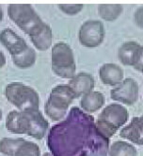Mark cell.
I'll use <instances>...</instances> for the list:
<instances>
[{
    "mask_svg": "<svg viewBox=\"0 0 143 156\" xmlns=\"http://www.w3.org/2000/svg\"><path fill=\"white\" fill-rule=\"evenodd\" d=\"M5 126L13 134H27L41 140L45 136L48 123L39 109H28L10 111L6 118Z\"/></svg>",
    "mask_w": 143,
    "mask_h": 156,
    "instance_id": "obj_1",
    "label": "cell"
},
{
    "mask_svg": "<svg viewBox=\"0 0 143 156\" xmlns=\"http://www.w3.org/2000/svg\"><path fill=\"white\" fill-rule=\"evenodd\" d=\"M8 14L9 18L30 37L39 34L46 24L31 4H9Z\"/></svg>",
    "mask_w": 143,
    "mask_h": 156,
    "instance_id": "obj_2",
    "label": "cell"
},
{
    "mask_svg": "<svg viewBox=\"0 0 143 156\" xmlns=\"http://www.w3.org/2000/svg\"><path fill=\"white\" fill-rule=\"evenodd\" d=\"M128 119L126 108L119 104L112 103L106 106L100 113L95 126L98 132L109 139Z\"/></svg>",
    "mask_w": 143,
    "mask_h": 156,
    "instance_id": "obj_3",
    "label": "cell"
},
{
    "mask_svg": "<svg viewBox=\"0 0 143 156\" xmlns=\"http://www.w3.org/2000/svg\"><path fill=\"white\" fill-rule=\"evenodd\" d=\"M76 99L68 84H59L52 89L44 107L45 113L53 121L60 120Z\"/></svg>",
    "mask_w": 143,
    "mask_h": 156,
    "instance_id": "obj_4",
    "label": "cell"
},
{
    "mask_svg": "<svg viewBox=\"0 0 143 156\" xmlns=\"http://www.w3.org/2000/svg\"><path fill=\"white\" fill-rule=\"evenodd\" d=\"M5 97L9 101L21 111L39 109V96L31 87L20 82L9 83L5 87Z\"/></svg>",
    "mask_w": 143,
    "mask_h": 156,
    "instance_id": "obj_5",
    "label": "cell"
},
{
    "mask_svg": "<svg viewBox=\"0 0 143 156\" xmlns=\"http://www.w3.org/2000/svg\"><path fill=\"white\" fill-rule=\"evenodd\" d=\"M52 66L53 72L60 77L71 79L74 76L76 66L73 50L69 44L60 42L53 46Z\"/></svg>",
    "mask_w": 143,
    "mask_h": 156,
    "instance_id": "obj_6",
    "label": "cell"
},
{
    "mask_svg": "<svg viewBox=\"0 0 143 156\" xmlns=\"http://www.w3.org/2000/svg\"><path fill=\"white\" fill-rule=\"evenodd\" d=\"M105 32L103 23L97 20H89L83 23L80 28L79 40L83 46L95 48L104 41Z\"/></svg>",
    "mask_w": 143,
    "mask_h": 156,
    "instance_id": "obj_7",
    "label": "cell"
},
{
    "mask_svg": "<svg viewBox=\"0 0 143 156\" xmlns=\"http://www.w3.org/2000/svg\"><path fill=\"white\" fill-rule=\"evenodd\" d=\"M138 95V84L131 78H126L119 86L111 91L112 99L130 105L137 101Z\"/></svg>",
    "mask_w": 143,
    "mask_h": 156,
    "instance_id": "obj_8",
    "label": "cell"
},
{
    "mask_svg": "<svg viewBox=\"0 0 143 156\" xmlns=\"http://www.w3.org/2000/svg\"><path fill=\"white\" fill-rule=\"evenodd\" d=\"M0 41L12 56L19 55L28 46L24 39L10 28L1 31Z\"/></svg>",
    "mask_w": 143,
    "mask_h": 156,
    "instance_id": "obj_9",
    "label": "cell"
},
{
    "mask_svg": "<svg viewBox=\"0 0 143 156\" xmlns=\"http://www.w3.org/2000/svg\"><path fill=\"white\" fill-rule=\"evenodd\" d=\"M94 78L90 73H78L74 75L69 82V86L70 87L76 98L81 95L92 91L94 87Z\"/></svg>",
    "mask_w": 143,
    "mask_h": 156,
    "instance_id": "obj_10",
    "label": "cell"
},
{
    "mask_svg": "<svg viewBox=\"0 0 143 156\" xmlns=\"http://www.w3.org/2000/svg\"><path fill=\"white\" fill-rule=\"evenodd\" d=\"M119 136L137 145H143V115L133 118L130 123L120 131Z\"/></svg>",
    "mask_w": 143,
    "mask_h": 156,
    "instance_id": "obj_11",
    "label": "cell"
},
{
    "mask_svg": "<svg viewBox=\"0 0 143 156\" xmlns=\"http://www.w3.org/2000/svg\"><path fill=\"white\" fill-rule=\"evenodd\" d=\"M99 75L102 82L110 86L119 84L124 77L123 69L114 63L104 64L99 69Z\"/></svg>",
    "mask_w": 143,
    "mask_h": 156,
    "instance_id": "obj_12",
    "label": "cell"
},
{
    "mask_svg": "<svg viewBox=\"0 0 143 156\" xmlns=\"http://www.w3.org/2000/svg\"><path fill=\"white\" fill-rule=\"evenodd\" d=\"M9 156H40L38 145L22 138H15Z\"/></svg>",
    "mask_w": 143,
    "mask_h": 156,
    "instance_id": "obj_13",
    "label": "cell"
},
{
    "mask_svg": "<svg viewBox=\"0 0 143 156\" xmlns=\"http://www.w3.org/2000/svg\"><path fill=\"white\" fill-rule=\"evenodd\" d=\"M105 103L104 94L99 92L91 91L83 95L80 100V105L83 110L93 113L101 109Z\"/></svg>",
    "mask_w": 143,
    "mask_h": 156,
    "instance_id": "obj_14",
    "label": "cell"
},
{
    "mask_svg": "<svg viewBox=\"0 0 143 156\" xmlns=\"http://www.w3.org/2000/svg\"><path fill=\"white\" fill-rule=\"evenodd\" d=\"M140 46L139 43L133 41L126 42L121 45L118 49V57L122 64L132 66L134 55Z\"/></svg>",
    "mask_w": 143,
    "mask_h": 156,
    "instance_id": "obj_15",
    "label": "cell"
},
{
    "mask_svg": "<svg viewBox=\"0 0 143 156\" xmlns=\"http://www.w3.org/2000/svg\"><path fill=\"white\" fill-rule=\"evenodd\" d=\"M31 41L35 47L40 51H45L52 44L53 34L51 27L46 24L43 30L39 34L30 37Z\"/></svg>",
    "mask_w": 143,
    "mask_h": 156,
    "instance_id": "obj_16",
    "label": "cell"
},
{
    "mask_svg": "<svg viewBox=\"0 0 143 156\" xmlns=\"http://www.w3.org/2000/svg\"><path fill=\"white\" fill-rule=\"evenodd\" d=\"M36 51L29 46L19 55L12 56L14 63L21 68H26L32 66L36 62Z\"/></svg>",
    "mask_w": 143,
    "mask_h": 156,
    "instance_id": "obj_17",
    "label": "cell"
},
{
    "mask_svg": "<svg viewBox=\"0 0 143 156\" xmlns=\"http://www.w3.org/2000/svg\"><path fill=\"white\" fill-rule=\"evenodd\" d=\"M123 10L120 4H100L98 6V14L106 21L114 20L120 16Z\"/></svg>",
    "mask_w": 143,
    "mask_h": 156,
    "instance_id": "obj_18",
    "label": "cell"
},
{
    "mask_svg": "<svg viewBox=\"0 0 143 156\" xmlns=\"http://www.w3.org/2000/svg\"><path fill=\"white\" fill-rule=\"evenodd\" d=\"M110 156H136L137 151L135 147L126 142H114L110 148Z\"/></svg>",
    "mask_w": 143,
    "mask_h": 156,
    "instance_id": "obj_19",
    "label": "cell"
},
{
    "mask_svg": "<svg viewBox=\"0 0 143 156\" xmlns=\"http://www.w3.org/2000/svg\"><path fill=\"white\" fill-rule=\"evenodd\" d=\"M59 8L65 14L74 15L82 10L83 4H59Z\"/></svg>",
    "mask_w": 143,
    "mask_h": 156,
    "instance_id": "obj_20",
    "label": "cell"
},
{
    "mask_svg": "<svg viewBox=\"0 0 143 156\" xmlns=\"http://www.w3.org/2000/svg\"><path fill=\"white\" fill-rule=\"evenodd\" d=\"M133 67L137 70L141 72L143 69V46H141L136 55Z\"/></svg>",
    "mask_w": 143,
    "mask_h": 156,
    "instance_id": "obj_21",
    "label": "cell"
},
{
    "mask_svg": "<svg viewBox=\"0 0 143 156\" xmlns=\"http://www.w3.org/2000/svg\"><path fill=\"white\" fill-rule=\"evenodd\" d=\"M134 22L138 27L143 28V5L136 9L134 13Z\"/></svg>",
    "mask_w": 143,
    "mask_h": 156,
    "instance_id": "obj_22",
    "label": "cell"
},
{
    "mask_svg": "<svg viewBox=\"0 0 143 156\" xmlns=\"http://www.w3.org/2000/svg\"><path fill=\"white\" fill-rule=\"evenodd\" d=\"M6 63V58L2 51L0 50V68L2 67Z\"/></svg>",
    "mask_w": 143,
    "mask_h": 156,
    "instance_id": "obj_23",
    "label": "cell"
},
{
    "mask_svg": "<svg viewBox=\"0 0 143 156\" xmlns=\"http://www.w3.org/2000/svg\"><path fill=\"white\" fill-rule=\"evenodd\" d=\"M3 18V13L1 8V5H0V23L2 21Z\"/></svg>",
    "mask_w": 143,
    "mask_h": 156,
    "instance_id": "obj_24",
    "label": "cell"
},
{
    "mask_svg": "<svg viewBox=\"0 0 143 156\" xmlns=\"http://www.w3.org/2000/svg\"><path fill=\"white\" fill-rule=\"evenodd\" d=\"M2 110H1V109H0V121H1V119H2Z\"/></svg>",
    "mask_w": 143,
    "mask_h": 156,
    "instance_id": "obj_25",
    "label": "cell"
},
{
    "mask_svg": "<svg viewBox=\"0 0 143 156\" xmlns=\"http://www.w3.org/2000/svg\"><path fill=\"white\" fill-rule=\"evenodd\" d=\"M43 156H51L50 155V154H48V153H45L44 155H43Z\"/></svg>",
    "mask_w": 143,
    "mask_h": 156,
    "instance_id": "obj_26",
    "label": "cell"
},
{
    "mask_svg": "<svg viewBox=\"0 0 143 156\" xmlns=\"http://www.w3.org/2000/svg\"><path fill=\"white\" fill-rule=\"evenodd\" d=\"M141 72H142V73H143V70H142Z\"/></svg>",
    "mask_w": 143,
    "mask_h": 156,
    "instance_id": "obj_27",
    "label": "cell"
}]
</instances>
